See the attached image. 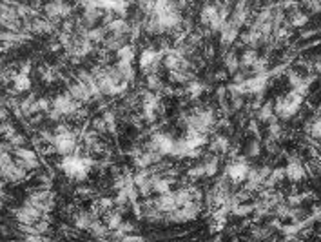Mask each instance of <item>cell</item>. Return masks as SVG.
Masks as SVG:
<instances>
[{"label": "cell", "mask_w": 321, "mask_h": 242, "mask_svg": "<svg viewBox=\"0 0 321 242\" xmlns=\"http://www.w3.org/2000/svg\"><path fill=\"white\" fill-rule=\"evenodd\" d=\"M95 166V160L91 157H83L78 153H71V155H64L62 158V170L69 179L73 181H83L89 175L91 168Z\"/></svg>", "instance_id": "6da1fadb"}, {"label": "cell", "mask_w": 321, "mask_h": 242, "mask_svg": "<svg viewBox=\"0 0 321 242\" xmlns=\"http://www.w3.org/2000/svg\"><path fill=\"white\" fill-rule=\"evenodd\" d=\"M303 97L297 90H292L291 93H287L285 97H280L276 102H274V113L278 119H292L296 115L299 108H301V102H303Z\"/></svg>", "instance_id": "7a4b0ae2"}, {"label": "cell", "mask_w": 321, "mask_h": 242, "mask_svg": "<svg viewBox=\"0 0 321 242\" xmlns=\"http://www.w3.org/2000/svg\"><path fill=\"white\" fill-rule=\"evenodd\" d=\"M249 170H250V166L245 162V158H236V160H232V162L225 168V177L229 179V182H232V184H241V182L247 181Z\"/></svg>", "instance_id": "3957f363"}, {"label": "cell", "mask_w": 321, "mask_h": 242, "mask_svg": "<svg viewBox=\"0 0 321 242\" xmlns=\"http://www.w3.org/2000/svg\"><path fill=\"white\" fill-rule=\"evenodd\" d=\"M54 151L62 153V155H71L77 153V137L73 131H66V133H54L53 144Z\"/></svg>", "instance_id": "277c9868"}, {"label": "cell", "mask_w": 321, "mask_h": 242, "mask_svg": "<svg viewBox=\"0 0 321 242\" xmlns=\"http://www.w3.org/2000/svg\"><path fill=\"white\" fill-rule=\"evenodd\" d=\"M161 64V53L156 49H143L140 57V67L143 73H158V67Z\"/></svg>", "instance_id": "5b68a950"}, {"label": "cell", "mask_w": 321, "mask_h": 242, "mask_svg": "<svg viewBox=\"0 0 321 242\" xmlns=\"http://www.w3.org/2000/svg\"><path fill=\"white\" fill-rule=\"evenodd\" d=\"M27 202H29L31 206H35L36 210H40L42 213H49L54 206L53 195L49 193L48 189H40V191L31 193L29 199H27Z\"/></svg>", "instance_id": "8992f818"}, {"label": "cell", "mask_w": 321, "mask_h": 242, "mask_svg": "<svg viewBox=\"0 0 321 242\" xmlns=\"http://www.w3.org/2000/svg\"><path fill=\"white\" fill-rule=\"evenodd\" d=\"M174 142H176V140H174L171 135L155 133L153 137H151V144H149V148L155 150L156 153H160L161 157H163V155H171V151H173V148H174Z\"/></svg>", "instance_id": "52a82bcc"}, {"label": "cell", "mask_w": 321, "mask_h": 242, "mask_svg": "<svg viewBox=\"0 0 321 242\" xmlns=\"http://www.w3.org/2000/svg\"><path fill=\"white\" fill-rule=\"evenodd\" d=\"M53 108L56 109V111H60V115H75L78 111V108H80V102L78 100H75V98L71 97V93H66V95H58V97L53 100Z\"/></svg>", "instance_id": "ba28073f"}, {"label": "cell", "mask_w": 321, "mask_h": 242, "mask_svg": "<svg viewBox=\"0 0 321 242\" xmlns=\"http://www.w3.org/2000/svg\"><path fill=\"white\" fill-rule=\"evenodd\" d=\"M40 215H42L40 210H36L35 206H31L29 202H26L20 210L15 212V217H17V220L20 224H36V222L40 220Z\"/></svg>", "instance_id": "9c48e42d"}, {"label": "cell", "mask_w": 321, "mask_h": 242, "mask_svg": "<svg viewBox=\"0 0 321 242\" xmlns=\"http://www.w3.org/2000/svg\"><path fill=\"white\" fill-rule=\"evenodd\" d=\"M26 171L27 170H26L24 166H20L18 162H9L4 168H0V175L9 182H20L26 177Z\"/></svg>", "instance_id": "30bf717a"}, {"label": "cell", "mask_w": 321, "mask_h": 242, "mask_svg": "<svg viewBox=\"0 0 321 242\" xmlns=\"http://www.w3.org/2000/svg\"><path fill=\"white\" fill-rule=\"evenodd\" d=\"M285 175H287V179L289 181H292V182H299V181H303L305 179V175H307V170H305V166L297 158H291L289 160V164H287V168H285Z\"/></svg>", "instance_id": "8fae6325"}, {"label": "cell", "mask_w": 321, "mask_h": 242, "mask_svg": "<svg viewBox=\"0 0 321 242\" xmlns=\"http://www.w3.org/2000/svg\"><path fill=\"white\" fill-rule=\"evenodd\" d=\"M17 162L20 166H24L26 170H35V168H38V164H40L35 151L26 150V148H17Z\"/></svg>", "instance_id": "7c38bea8"}, {"label": "cell", "mask_w": 321, "mask_h": 242, "mask_svg": "<svg viewBox=\"0 0 321 242\" xmlns=\"http://www.w3.org/2000/svg\"><path fill=\"white\" fill-rule=\"evenodd\" d=\"M46 13L51 18H64L71 13V7L66 6L62 0H51L48 6H46Z\"/></svg>", "instance_id": "4fadbf2b"}, {"label": "cell", "mask_w": 321, "mask_h": 242, "mask_svg": "<svg viewBox=\"0 0 321 242\" xmlns=\"http://www.w3.org/2000/svg\"><path fill=\"white\" fill-rule=\"evenodd\" d=\"M238 31H240V26H236L231 18H229L225 24H223V28L220 30L221 42H223V44H232L236 38H238V35H240Z\"/></svg>", "instance_id": "5bb4252c"}, {"label": "cell", "mask_w": 321, "mask_h": 242, "mask_svg": "<svg viewBox=\"0 0 321 242\" xmlns=\"http://www.w3.org/2000/svg\"><path fill=\"white\" fill-rule=\"evenodd\" d=\"M218 168H220V158L218 155L214 153V155H209L205 157L203 160V170H205V177H214L218 173Z\"/></svg>", "instance_id": "9a60e30c"}, {"label": "cell", "mask_w": 321, "mask_h": 242, "mask_svg": "<svg viewBox=\"0 0 321 242\" xmlns=\"http://www.w3.org/2000/svg\"><path fill=\"white\" fill-rule=\"evenodd\" d=\"M116 59H118V64H133V60H134V48L129 46V44H124L116 51Z\"/></svg>", "instance_id": "2e32d148"}, {"label": "cell", "mask_w": 321, "mask_h": 242, "mask_svg": "<svg viewBox=\"0 0 321 242\" xmlns=\"http://www.w3.org/2000/svg\"><path fill=\"white\" fill-rule=\"evenodd\" d=\"M229 140H227V137H223V135H216L213 140H211V151L216 153V155H220V153H225L227 150H229Z\"/></svg>", "instance_id": "e0dca14e"}, {"label": "cell", "mask_w": 321, "mask_h": 242, "mask_svg": "<svg viewBox=\"0 0 321 242\" xmlns=\"http://www.w3.org/2000/svg\"><path fill=\"white\" fill-rule=\"evenodd\" d=\"M272 117H276V113H274V102H272V100H268V102L262 104V106L258 108V121L268 122Z\"/></svg>", "instance_id": "ac0fdd59"}, {"label": "cell", "mask_w": 321, "mask_h": 242, "mask_svg": "<svg viewBox=\"0 0 321 242\" xmlns=\"http://www.w3.org/2000/svg\"><path fill=\"white\" fill-rule=\"evenodd\" d=\"M13 84H15V90L17 91H27L31 88V79L29 75H26V73H15V77H13Z\"/></svg>", "instance_id": "d6986e66"}, {"label": "cell", "mask_w": 321, "mask_h": 242, "mask_svg": "<svg viewBox=\"0 0 321 242\" xmlns=\"http://www.w3.org/2000/svg\"><path fill=\"white\" fill-rule=\"evenodd\" d=\"M307 22H309V15L305 11L296 9V11L291 13V18H289V26H291V28H301V26H305Z\"/></svg>", "instance_id": "ffe728a7"}, {"label": "cell", "mask_w": 321, "mask_h": 242, "mask_svg": "<svg viewBox=\"0 0 321 242\" xmlns=\"http://www.w3.org/2000/svg\"><path fill=\"white\" fill-rule=\"evenodd\" d=\"M225 69L227 73H232V75L240 69V57L234 51H229L225 55Z\"/></svg>", "instance_id": "44dd1931"}, {"label": "cell", "mask_w": 321, "mask_h": 242, "mask_svg": "<svg viewBox=\"0 0 321 242\" xmlns=\"http://www.w3.org/2000/svg\"><path fill=\"white\" fill-rule=\"evenodd\" d=\"M258 60V53H256L254 49H245L241 57H240V67H252V64Z\"/></svg>", "instance_id": "7402d4cb"}, {"label": "cell", "mask_w": 321, "mask_h": 242, "mask_svg": "<svg viewBox=\"0 0 321 242\" xmlns=\"http://www.w3.org/2000/svg\"><path fill=\"white\" fill-rule=\"evenodd\" d=\"M307 131H309V135L312 137V139H321V119L320 117H312V121L307 124V127H305Z\"/></svg>", "instance_id": "603a6c76"}, {"label": "cell", "mask_w": 321, "mask_h": 242, "mask_svg": "<svg viewBox=\"0 0 321 242\" xmlns=\"http://www.w3.org/2000/svg\"><path fill=\"white\" fill-rule=\"evenodd\" d=\"M260 153H262V142L258 139L249 140V144H247V157H258Z\"/></svg>", "instance_id": "cb8c5ba5"}]
</instances>
